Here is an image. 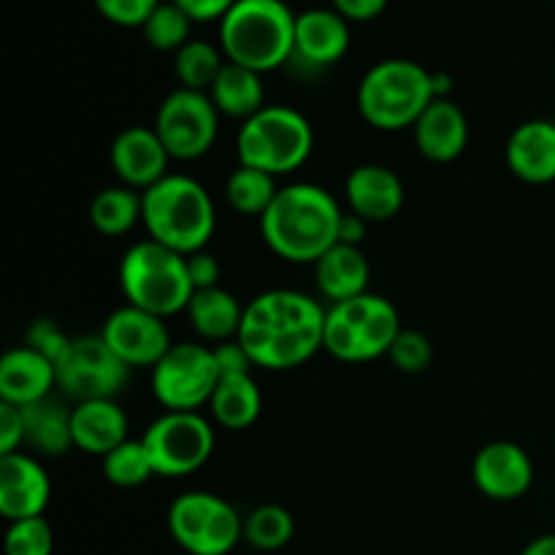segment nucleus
Segmentation results:
<instances>
[{
  "instance_id": "obj_27",
  "label": "nucleus",
  "mask_w": 555,
  "mask_h": 555,
  "mask_svg": "<svg viewBox=\"0 0 555 555\" xmlns=\"http://www.w3.org/2000/svg\"><path fill=\"white\" fill-rule=\"evenodd\" d=\"M263 412V393L253 374L220 377L209 401V415L225 431H244L255 426Z\"/></svg>"
},
{
  "instance_id": "obj_33",
  "label": "nucleus",
  "mask_w": 555,
  "mask_h": 555,
  "mask_svg": "<svg viewBox=\"0 0 555 555\" xmlns=\"http://www.w3.org/2000/svg\"><path fill=\"white\" fill-rule=\"evenodd\" d=\"M101 469L106 482H112V486L117 488H139L144 486V482H150L152 477H157L141 437L125 439L119 448H114L112 453L103 455Z\"/></svg>"
},
{
  "instance_id": "obj_31",
  "label": "nucleus",
  "mask_w": 555,
  "mask_h": 555,
  "mask_svg": "<svg viewBox=\"0 0 555 555\" xmlns=\"http://www.w3.org/2000/svg\"><path fill=\"white\" fill-rule=\"evenodd\" d=\"M225 63L228 60L225 54H222L220 43L193 38V41L184 43V47L173 54V74H177L179 87H184V90L209 92Z\"/></svg>"
},
{
  "instance_id": "obj_24",
  "label": "nucleus",
  "mask_w": 555,
  "mask_h": 555,
  "mask_svg": "<svg viewBox=\"0 0 555 555\" xmlns=\"http://www.w3.org/2000/svg\"><path fill=\"white\" fill-rule=\"evenodd\" d=\"M369 282H372V266L361 247L339 242L314 263V285L328 307L369 293Z\"/></svg>"
},
{
  "instance_id": "obj_44",
  "label": "nucleus",
  "mask_w": 555,
  "mask_h": 555,
  "mask_svg": "<svg viewBox=\"0 0 555 555\" xmlns=\"http://www.w3.org/2000/svg\"><path fill=\"white\" fill-rule=\"evenodd\" d=\"M369 225H372V222H366L363 217L352 215V211H345L339 225V242L350 244V247H361L363 238H366Z\"/></svg>"
},
{
  "instance_id": "obj_43",
  "label": "nucleus",
  "mask_w": 555,
  "mask_h": 555,
  "mask_svg": "<svg viewBox=\"0 0 555 555\" xmlns=\"http://www.w3.org/2000/svg\"><path fill=\"white\" fill-rule=\"evenodd\" d=\"M182 11H188L190 20L198 22H220L236 0H173Z\"/></svg>"
},
{
  "instance_id": "obj_21",
  "label": "nucleus",
  "mask_w": 555,
  "mask_h": 555,
  "mask_svg": "<svg viewBox=\"0 0 555 555\" xmlns=\"http://www.w3.org/2000/svg\"><path fill=\"white\" fill-rule=\"evenodd\" d=\"M417 152L431 163H453L469 144V119L453 98H437L412 128Z\"/></svg>"
},
{
  "instance_id": "obj_34",
  "label": "nucleus",
  "mask_w": 555,
  "mask_h": 555,
  "mask_svg": "<svg viewBox=\"0 0 555 555\" xmlns=\"http://www.w3.org/2000/svg\"><path fill=\"white\" fill-rule=\"evenodd\" d=\"M193 25L188 11L179 9L173 0H163L155 11H152L150 20L144 22L141 33H144V41L150 43L157 52H171L177 54L184 43L193 41Z\"/></svg>"
},
{
  "instance_id": "obj_41",
  "label": "nucleus",
  "mask_w": 555,
  "mask_h": 555,
  "mask_svg": "<svg viewBox=\"0 0 555 555\" xmlns=\"http://www.w3.org/2000/svg\"><path fill=\"white\" fill-rule=\"evenodd\" d=\"M188 274H190V282H193L195 291L220 287L222 266L215 255L206 253V249H201V253L188 255Z\"/></svg>"
},
{
  "instance_id": "obj_10",
  "label": "nucleus",
  "mask_w": 555,
  "mask_h": 555,
  "mask_svg": "<svg viewBox=\"0 0 555 555\" xmlns=\"http://www.w3.org/2000/svg\"><path fill=\"white\" fill-rule=\"evenodd\" d=\"M157 477L195 475L215 453V426L198 412H163L141 434Z\"/></svg>"
},
{
  "instance_id": "obj_13",
  "label": "nucleus",
  "mask_w": 555,
  "mask_h": 555,
  "mask_svg": "<svg viewBox=\"0 0 555 555\" xmlns=\"http://www.w3.org/2000/svg\"><path fill=\"white\" fill-rule=\"evenodd\" d=\"M130 369L117 358V352L95 336H74L68 352L57 363V388L74 404L98 399H117L128 385Z\"/></svg>"
},
{
  "instance_id": "obj_3",
  "label": "nucleus",
  "mask_w": 555,
  "mask_h": 555,
  "mask_svg": "<svg viewBox=\"0 0 555 555\" xmlns=\"http://www.w3.org/2000/svg\"><path fill=\"white\" fill-rule=\"evenodd\" d=\"M296 16L287 0H236L220 20V49L228 63L258 74L291 63Z\"/></svg>"
},
{
  "instance_id": "obj_9",
  "label": "nucleus",
  "mask_w": 555,
  "mask_h": 555,
  "mask_svg": "<svg viewBox=\"0 0 555 555\" xmlns=\"http://www.w3.org/2000/svg\"><path fill=\"white\" fill-rule=\"evenodd\" d=\"M166 524L171 540L190 555H231L244 542L238 509L209 491H188L173 499Z\"/></svg>"
},
{
  "instance_id": "obj_15",
  "label": "nucleus",
  "mask_w": 555,
  "mask_h": 555,
  "mask_svg": "<svg viewBox=\"0 0 555 555\" xmlns=\"http://www.w3.org/2000/svg\"><path fill=\"white\" fill-rule=\"evenodd\" d=\"M472 480L477 491L493 502H518L531 491L534 464L520 444L499 439L477 450L472 461Z\"/></svg>"
},
{
  "instance_id": "obj_35",
  "label": "nucleus",
  "mask_w": 555,
  "mask_h": 555,
  "mask_svg": "<svg viewBox=\"0 0 555 555\" xmlns=\"http://www.w3.org/2000/svg\"><path fill=\"white\" fill-rule=\"evenodd\" d=\"M3 547L5 555H52L54 531L43 515L41 518L14 520V524H9V529H5Z\"/></svg>"
},
{
  "instance_id": "obj_23",
  "label": "nucleus",
  "mask_w": 555,
  "mask_h": 555,
  "mask_svg": "<svg viewBox=\"0 0 555 555\" xmlns=\"http://www.w3.org/2000/svg\"><path fill=\"white\" fill-rule=\"evenodd\" d=\"M70 431H74V448L103 459L128 437V415L117 399L81 401L70 410Z\"/></svg>"
},
{
  "instance_id": "obj_18",
  "label": "nucleus",
  "mask_w": 555,
  "mask_h": 555,
  "mask_svg": "<svg viewBox=\"0 0 555 555\" xmlns=\"http://www.w3.org/2000/svg\"><path fill=\"white\" fill-rule=\"evenodd\" d=\"M52 502V480L41 461L30 453L0 459V515L9 524L41 518Z\"/></svg>"
},
{
  "instance_id": "obj_40",
  "label": "nucleus",
  "mask_w": 555,
  "mask_h": 555,
  "mask_svg": "<svg viewBox=\"0 0 555 555\" xmlns=\"http://www.w3.org/2000/svg\"><path fill=\"white\" fill-rule=\"evenodd\" d=\"M215 352V363L220 369V377H233V374H253L255 363L249 352L238 339L222 341V345H211Z\"/></svg>"
},
{
  "instance_id": "obj_7",
  "label": "nucleus",
  "mask_w": 555,
  "mask_h": 555,
  "mask_svg": "<svg viewBox=\"0 0 555 555\" xmlns=\"http://www.w3.org/2000/svg\"><path fill=\"white\" fill-rule=\"evenodd\" d=\"M399 334V309L385 296L369 291L352 301L328 307L323 350L345 363L377 361L388 356Z\"/></svg>"
},
{
  "instance_id": "obj_30",
  "label": "nucleus",
  "mask_w": 555,
  "mask_h": 555,
  "mask_svg": "<svg viewBox=\"0 0 555 555\" xmlns=\"http://www.w3.org/2000/svg\"><path fill=\"white\" fill-rule=\"evenodd\" d=\"M276 193V177L271 173L258 171V168H249L238 163L231 171V177L225 179V201L233 211L244 217H263L269 211V206L274 204Z\"/></svg>"
},
{
  "instance_id": "obj_32",
  "label": "nucleus",
  "mask_w": 555,
  "mask_h": 555,
  "mask_svg": "<svg viewBox=\"0 0 555 555\" xmlns=\"http://www.w3.org/2000/svg\"><path fill=\"white\" fill-rule=\"evenodd\" d=\"M293 534H296V520H293L291 509H285L282 504H260L244 515V542L253 551H282L291 545Z\"/></svg>"
},
{
  "instance_id": "obj_25",
  "label": "nucleus",
  "mask_w": 555,
  "mask_h": 555,
  "mask_svg": "<svg viewBox=\"0 0 555 555\" xmlns=\"http://www.w3.org/2000/svg\"><path fill=\"white\" fill-rule=\"evenodd\" d=\"M190 320V328L211 345H222L238 336L244 320V304L233 296L225 287H206V291H195L190 298L188 309H184Z\"/></svg>"
},
{
  "instance_id": "obj_36",
  "label": "nucleus",
  "mask_w": 555,
  "mask_h": 555,
  "mask_svg": "<svg viewBox=\"0 0 555 555\" xmlns=\"http://www.w3.org/2000/svg\"><path fill=\"white\" fill-rule=\"evenodd\" d=\"M388 358L401 374H421L431 366L434 345L423 331L401 328V334L396 336L393 347H390Z\"/></svg>"
},
{
  "instance_id": "obj_1",
  "label": "nucleus",
  "mask_w": 555,
  "mask_h": 555,
  "mask_svg": "<svg viewBox=\"0 0 555 555\" xmlns=\"http://www.w3.org/2000/svg\"><path fill=\"white\" fill-rule=\"evenodd\" d=\"M325 312L318 298L291 287H276L244 304L236 339L253 358L255 369L291 372L323 350Z\"/></svg>"
},
{
  "instance_id": "obj_38",
  "label": "nucleus",
  "mask_w": 555,
  "mask_h": 555,
  "mask_svg": "<svg viewBox=\"0 0 555 555\" xmlns=\"http://www.w3.org/2000/svg\"><path fill=\"white\" fill-rule=\"evenodd\" d=\"M70 341H74V336L65 334V331L60 328V325L54 323V320L41 318V320H36V323H33L30 328H27V341H25V345L33 347V350H38V352H41V356H47L49 361H52L54 366H57V363L65 358V352H68Z\"/></svg>"
},
{
  "instance_id": "obj_28",
  "label": "nucleus",
  "mask_w": 555,
  "mask_h": 555,
  "mask_svg": "<svg viewBox=\"0 0 555 555\" xmlns=\"http://www.w3.org/2000/svg\"><path fill=\"white\" fill-rule=\"evenodd\" d=\"M25 410V448H30L36 455L57 459L74 448V431H70V410L63 401L49 396Z\"/></svg>"
},
{
  "instance_id": "obj_11",
  "label": "nucleus",
  "mask_w": 555,
  "mask_h": 555,
  "mask_svg": "<svg viewBox=\"0 0 555 555\" xmlns=\"http://www.w3.org/2000/svg\"><path fill=\"white\" fill-rule=\"evenodd\" d=\"M220 383L211 345L177 341L152 369V393L166 412H198L209 406Z\"/></svg>"
},
{
  "instance_id": "obj_4",
  "label": "nucleus",
  "mask_w": 555,
  "mask_h": 555,
  "mask_svg": "<svg viewBox=\"0 0 555 555\" xmlns=\"http://www.w3.org/2000/svg\"><path fill=\"white\" fill-rule=\"evenodd\" d=\"M144 222L150 238L193 255L206 249L217 228L215 201L209 190L193 177L168 173L150 190H144Z\"/></svg>"
},
{
  "instance_id": "obj_19",
  "label": "nucleus",
  "mask_w": 555,
  "mask_h": 555,
  "mask_svg": "<svg viewBox=\"0 0 555 555\" xmlns=\"http://www.w3.org/2000/svg\"><path fill=\"white\" fill-rule=\"evenodd\" d=\"M345 198L352 215L366 222H388L404 206V184L399 173L379 163H363L345 179Z\"/></svg>"
},
{
  "instance_id": "obj_42",
  "label": "nucleus",
  "mask_w": 555,
  "mask_h": 555,
  "mask_svg": "<svg viewBox=\"0 0 555 555\" xmlns=\"http://www.w3.org/2000/svg\"><path fill=\"white\" fill-rule=\"evenodd\" d=\"M390 0H331V9L345 16L347 22H372L385 14Z\"/></svg>"
},
{
  "instance_id": "obj_2",
  "label": "nucleus",
  "mask_w": 555,
  "mask_h": 555,
  "mask_svg": "<svg viewBox=\"0 0 555 555\" xmlns=\"http://www.w3.org/2000/svg\"><path fill=\"white\" fill-rule=\"evenodd\" d=\"M345 209L325 188L293 182L280 188L274 204L260 217V236L287 263H318L334 244Z\"/></svg>"
},
{
  "instance_id": "obj_6",
  "label": "nucleus",
  "mask_w": 555,
  "mask_h": 555,
  "mask_svg": "<svg viewBox=\"0 0 555 555\" xmlns=\"http://www.w3.org/2000/svg\"><path fill=\"white\" fill-rule=\"evenodd\" d=\"M119 287L125 301L163 320L184 312L195 293L188 274V255L155 238L125 249L119 260Z\"/></svg>"
},
{
  "instance_id": "obj_29",
  "label": "nucleus",
  "mask_w": 555,
  "mask_h": 555,
  "mask_svg": "<svg viewBox=\"0 0 555 555\" xmlns=\"http://www.w3.org/2000/svg\"><path fill=\"white\" fill-rule=\"evenodd\" d=\"M90 222L101 236H125L144 222V195L128 184L98 190L90 204Z\"/></svg>"
},
{
  "instance_id": "obj_14",
  "label": "nucleus",
  "mask_w": 555,
  "mask_h": 555,
  "mask_svg": "<svg viewBox=\"0 0 555 555\" xmlns=\"http://www.w3.org/2000/svg\"><path fill=\"white\" fill-rule=\"evenodd\" d=\"M103 341L117 352L128 369H155L160 358L171 350V334L166 320L146 309L125 304L114 309L101 328Z\"/></svg>"
},
{
  "instance_id": "obj_12",
  "label": "nucleus",
  "mask_w": 555,
  "mask_h": 555,
  "mask_svg": "<svg viewBox=\"0 0 555 555\" xmlns=\"http://www.w3.org/2000/svg\"><path fill=\"white\" fill-rule=\"evenodd\" d=\"M155 130L171 160H198L215 146L220 133V112L206 92L177 87L163 98Z\"/></svg>"
},
{
  "instance_id": "obj_39",
  "label": "nucleus",
  "mask_w": 555,
  "mask_h": 555,
  "mask_svg": "<svg viewBox=\"0 0 555 555\" xmlns=\"http://www.w3.org/2000/svg\"><path fill=\"white\" fill-rule=\"evenodd\" d=\"M25 444V410L0 401V459L20 453Z\"/></svg>"
},
{
  "instance_id": "obj_5",
  "label": "nucleus",
  "mask_w": 555,
  "mask_h": 555,
  "mask_svg": "<svg viewBox=\"0 0 555 555\" xmlns=\"http://www.w3.org/2000/svg\"><path fill=\"white\" fill-rule=\"evenodd\" d=\"M431 74L434 70L423 68L415 60H379L363 74L356 92L358 114L363 122L385 133L415 128L428 103L437 101Z\"/></svg>"
},
{
  "instance_id": "obj_16",
  "label": "nucleus",
  "mask_w": 555,
  "mask_h": 555,
  "mask_svg": "<svg viewBox=\"0 0 555 555\" xmlns=\"http://www.w3.org/2000/svg\"><path fill=\"white\" fill-rule=\"evenodd\" d=\"M108 160H112L119 184H128V188L144 193L152 184L168 177L171 155H168L166 144H163L155 128L133 125V128H125L114 135Z\"/></svg>"
},
{
  "instance_id": "obj_45",
  "label": "nucleus",
  "mask_w": 555,
  "mask_h": 555,
  "mask_svg": "<svg viewBox=\"0 0 555 555\" xmlns=\"http://www.w3.org/2000/svg\"><path fill=\"white\" fill-rule=\"evenodd\" d=\"M520 555H555V534H542L531 540Z\"/></svg>"
},
{
  "instance_id": "obj_26",
  "label": "nucleus",
  "mask_w": 555,
  "mask_h": 555,
  "mask_svg": "<svg viewBox=\"0 0 555 555\" xmlns=\"http://www.w3.org/2000/svg\"><path fill=\"white\" fill-rule=\"evenodd\" d=\"M206 95L211 98L220 117L247 122V119H253L255 114L266 108L263 74H258L253 68H244V65L225 63Z\"/></svg>"
},
{
  "instance_id": "obj_17",
  "label": "nucleus",
  "mask_w": 555,
  "mask_h": 555,
  "mask_svg": "<svg viewBox=\"0 0 555 555\" xmlns=\"http://www.w3.org/2000/svg\"><path fill=\"white\" fill-rule=\"evenodd\" d=\"M350 22L334 9H307L296 16L291 63L304 70H325L350 52Z\"/></svg>"
},
{
  "instance_id": "obj_20",
  "label": "nucleus",
  "mask_w": 555,
  "mask_h": 555,
  "mask_svg": "<svg viewBox=\"0 0 555 555\" xmlns=\"http://www.w3.org/2000/svg\"><path fill=\"white\" fill-rule=\"evenodd\" d=\"M57 388V366L33 347H11L0 358V401L33 406L49 399Z\"/></svg>"
},
{
  "instance_id": "obj_22",
  "label": "nucleus",
  "mask_w": 555,
  "mask_h": 555,
  "mask_svg": "<svg viewBox=\"0 0 555 555\" xmlns=\"http://www.w3.org/2000/svg\"><path fill=\"white\" fill-rule=\"evenodd\" d=\"M507 168L526 184L555 182V122L529 119L507 139Z\"/></svg>"
},
{
  "instance_id": "obj_37",
  "label": "nucleus",
  "mask_w": 555,
  "mask_h": 555,
  "mask_svg": "<svg viewBox=\"0 0 555 555\" xmlns=\"http://www.w3.org/2000/svg\"><path fill=\"white\" fill-rule=\"evenodd\" d=\"M163 0H92L98 14L117 27H144Z\"/></svg>"
},
{
  "instance_id": "obj_8",
  "label": "nucleus",
  "mask_w": 555,
  "mask_h": 555,
  "mask_svg": "<svg viewBox=\"0 0 555 555\" xmlns=\"http://www.w3.org/2000/svg\"><path fill=\"white\" fill-rule=\"evenodd\" d=\"M312 122L293 106H266L242 122L236 135L238 163L271 177L298 171L312 157Z\"/></svg>"
}]
</instances>
